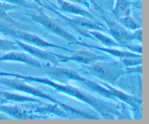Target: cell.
<instances>
[{"mask_svg":"<svg viewBox=\"0 0 149 124\" xmlns=\"http://www.w3.org/2000/svg\"><path fill=\"white\" fill-rule=\"evenodd\" d=\"M0 77L16 78L23 80L24 81L39 83V84L47 85L58 91V92L63 93L65 95L74 97L79 101L85 103L90 107H93L103 118H122V113L119 110L117 106L114 105L111 103H106V102L100 100L98 98H96L94 96L91 95L87 92H84V91H81L80 89L73 87V86L61 84L58 81H54L53 79H50V78L24 76L21 75V74L5 72V71H0Z\"/></svg>","mask_w":149,"mask_h":124,"instance_id":"cell-1","label":"cell"},{"mask_svg":"<svg viewBox=\"0 0 149 124\" xmlns=\"http://www.w3.org/2000/svg\"><path fill=\"white\" fill-rule=\"evenodd\" d=\"M1 78H4L0 80V84H1L2 85L9 87L11 89L17 90V91H21V92L25 93V94H29V95L33 96V97L44 99V100H47V101H49V103H52V104L58 105L63 110H64L65 112L69 113L70 115H75L77 118H80L84 119L96 118V117L91 116V115L88 114V113H85V112H83L81 110L75 108V107H72L71 106L67 105L61 103L59 100L53 98L52 96L43 92L42 90L39 89L38 88L31 87L30 85H28L23 80L16 78L9 79V78H7H7V77H1Z\"/></svg>","mask_w":149,"mask_h":124,"instance_id":"cell-2","label":"cell"},{"mask_svg":"<svg viewBox=\"0 0 149 124\" xmlns=\"http://www.w3.org/2000/svg\"><path fill=\"white\" fill-rule=\"evenodd\" d=\"M91 75L111 86H115L116 81L127 74L126 68L120 62H106L100 60L87 66Z\"/></svg>","mask_w":149,"mask_h":124,"instance_id":"cell-3","label":"cell"},{"mask_svg":"<svg viewBox=\"0 0 149 124\" xmlns=\"http://www.w3.org/2000/svg\"><path fill=\"white\" fill-rule=\"evenodd\" d=\"M28 15L31 17V19L33 22L42 26L49 33L62 38L68 43L79 45L81 44V42H79L75 36L71 34L70 32L67 31L62 26H60L54 19L47 15L42 10H39L37 14L29 13Z\"/></svg>","mask_w":149,"mask_h":124,"instance_id":"cell-4","label":"cell"},{"mask_svg":"<svg viewBox=\"0 0 149 124\" xmlns=\"http://www.w3.org/2000/svg\"><path fill=\"white\" fill-rule=\"evenodd\" d=\"M0 32L3 33L4 34L10 36L14 38L16 40L20 41L23 43L33 45V46H38V47L46 49V48H55V49H61L63 50L68 51L69 52H72L73 51L63 47L62 46H59L58 44H55L51 42H47L45 39H42L39 36L33 33H29V32L23 31V30H15V29L9 28L5 26L0 25Z\"/></svg>","mask_w":149,"mask_h":124,"instance_id":"cell-5","label":"cell"},{"mask_svg":"<svg viewBox=\"0 0 149 124\" xmlns=\"http://www.w3.org/2000/svg\"><path fill=\"white\" fill-rule=\"evenodd\" d=\"M71 55L69 56H64V55H58L57 54V58L58 62H75L77 63L82 64L84 65H90L95 62L100 60H109V57L101 56L98 55L94 52L90 51L79 50L73 51Z\"/></svg>","mask_w":149,"mask_h":124,"instance_id":"cell-6","label":"cell"},{"mask_svg":"<svg viewBox=\"0 0 149 124\" xmlns=\"http://www.w3.org/2000/svg\"><path fill=\"white\" fill-rule=\"evenodd\" d=\"M104 20L108 27V31L113 40L123 48L129 49L130 46L132 44L133 41H135L132 31L125 29L119 23H115L106 19H104Z\"/></svg>","mask_w":149,"mask_h":124,"instance_id":"cell-7","label":"cell"},{"mask_svg":"<svg viewBox=\"0 0 149 124\" xmlns=\"http://www.w3.org/2000/svg\"><path fill=\"white\" fill-rule=\"evenodd\" d=\"M58 15L68 22L71 26L76 28L81 31H87V33L90 30H98V31H106V28L102 26L97 20L88 18L82 16H74L72 17H68L61 13H58Z\"/></svg>","mask_w":149,"mask_h":124,"instance_id":"cell-8","label":"cell"},{"mask_svg":"<svg viewBox=\"0 0 149 124\" xmlns=\"http://www.w3.org/2000/svg\"><path fill=\"white\" fill-rule=\"evenodd\" d=\"M43 68L47 76H49L53 80H62V81H75L82 83L85 78L81 76L79 73L74 70L67 69L64 68H59L54 65H49L48 64L44 65Z\"/></svg>","mask_w":149,"mask_h":124,"instance_id":"cell-9","label":"cell"},{"mask_svg":"<svg viewBox=\"0 0 149 124\" xmlns=\"http://www.w3.org/2000/svg\"><path fill=\"white\" fill-rule=\"evenodd\" d=\"M0 113L9 118L15 119H42L45 118L39 115L33 113L24 107L23 105H0Z\"/></svg>","mask_w":149,"mask_h":124,"instance_id":"cell-10","label":"cell"},{"mask_svg":"<svg viewBox=\"0 0 149 124\" xmlns=\"http://www.w3.org/2000/svg\"><path fill=\"white\" fill-rule=\"evenodd\" d=\"M15 42L18 46L20 49L27 52L33 57L36 58L39 60H40L45 61V62L52 64V65H57L59 62L58 58H57V54L44 50L42 48L38 47V46H33V45L23 43V42L16 40V39H15Z\"/></svg>","mask_w":149,"mask_h":124,"instance_id":"cell-11","label":"cell"},{"mask_svg":"<svg viewBox=\"0 0 149 124\" xmlns=\"http://www.w3.org/2000/svg\"><path fill=\"white\" fill-rule=\"evenodd\" d=\"M16 62L26 64L34 68H43L44 65L36 58L26 52H20L19 50H13L7 52L4 55L0 56V62Z\"/></svg>","mask_w":149,"mask_h":124,"instance_id":"cell-12","label":"cell"},{"mask_svg":"<svg viewBox=\"0 0 149 124\" xmlns=\"http://www.w3.org/2000/svg\"><path fill=\"white\" fill-rule=\"evenodd\" d=\"M103 84L110 90V91L112 93L113 97L116 98V100H119L122 101V103H125L128 106L132 107L134 110H138L139 109L140 105L142 103L141 99L135 98V97H132V96L129 95V94L123 92L122 91L116 89V88L113 87V86H111L109 84H106V83H103Z\"/></svg>","mask_w":149,"mask_h":124,"instance_id":"cell-13","label":"cell"},{"mask_svg":"<svg viewBox=\"0 0 149 124\" xmlns=\"http://www.w3.org/2000/svg\"><path fill=\"white\" fill-rule=\"evenodd\" d=\"M81 46L90 48V49H97V50L102 51V52H105V53L108 54V55H111V56L119 58V59H122V58L125 57H142V55L135 53V52H132L131 51L122 50V49H119V48L106 47V46H103L102 47V46H93V45H89L84 43H81Z\"/></svg>","mask_w":149,"mask_h":124,"instance_id":"cell-14","label":"cell"},{"mask_svg":"<svg viewBox=\"0 0 149 124\" xmlns=\"http://www.w3.org/2000/svg\"><path fill=\"white\" fill-rule=\"evenodd\" d=\"M57 2H58L60 9L64 12L73 15H74L75 16H82V17H86L90 19H93V20H96L92 15V14H90L87 10H84V9L79 7V6L75 5L72 3L64 1V0H57Z\"/></svg>","mask_w":149,"mask_h":124,"instance_id":"cell-15","label":"cell"},{"mask_svg":"<svg viewBox=\"0 0 149 124\" xmlns=\"http://www.w3.org/2000/svg\"><path fill=\"white\" fill-rule=\"evenodd\" d=\"M0 94L2 96L3 98L9 103H17V104H23V103H37L42 104V102L39 99L34 97H26L24 95L15 94V93L9 92V91H0Z\"/></svg>","mask_w":149,"mask_h":124,"instance_id":"cell-16","label":"cell"},{"mask_svg":"<svg viewBox=\"0 0 149 124\" xmlns=\"http://www.w3.org/2000/svg\"><path fill=\"white\" fill-rule=\"evenodd\" d=\"M112 12L117 20L130 15L131 4L128 0H116Z\"/></svg>","mask_w":149,"mask_h":124,"instance_id":"cell-17","label":"cell"},{"mask_svg":"<svg viewBox=\"0 0 149 124\" xmlns=\"http://www.w3.org/2000/svg\"><path fill=\"white\" fill-rule=\"evenodd\" d=\"M91 38H94L97 42L104 45L106 47H112V48H123L120 44L115 42L112 37H109L106 35L102 33L101 31L98 30H90L87 32Z\"/></svg>","mask_w":149,"mask_h":124,"instance_id":"cell-18","label":"cell"},{"mask_svg":"<svg viewBox=\"0 0 149 124\" xmlns=\"http://www.w3.org/2000/svg\"><path fill=\"white\" fill-rule=\"evenodd\" d=\"M119 23L122 26H123L125 29L130 31H134L138 29L141 28V26L130 15L122 17L118 20Z\"/></svg>","mask_w":149,"mask_h":124,"instance_id":"cell-19","label":"cell"},{"mask_svg":"<svg viewBox=\"0 0 149 124\" xmlns=\"http://www.w3.org/2000/svg\"><path fill=\"white\" fill-rule=\"evenodd\" d=\"M17 7V6L10 3L0 2V20H10V18L8 17V12L15 10Z\"/></svg>","mask_w":149,"mask_h":124,"instance_id":"cell-20","label":"cell"},{"mask_svg":"<svg viewBox=\"0 0 149 124\" xmlns=\"http://www.w3.org/2000/svg\"><path fill=\"white\" fill-rule=\"evenodd\" d=\"M119 62L125 67V68H132L142 65L143 64V57H125L119 59Z\"/></svg>","mask_w":149,"mask_h":124,"instance_id":"cell-21","label":"cell"},{"mask_svg":"<svg viewBox=\"0 0 149 124\" xmlns=\"http://www.w3.org/2000/svg\"><path fill=\"white\" fill-rule=\"evenodd\" d=\"M13 50H20L16 43L13 41L7 40L0 38V51L3 52H10Z\"/></svg>","mask_w":149,"mask_h":124,"instance_id":"cell-22","label":"cell"},{"mask_svg":"<svg viewBox=\"0 0 149 124\" xmlns=\"http://www.w3.org/2000/svg\"><path fill=\"white\" fill-rule=\"evenodd\" d=\"M0 1H3V2L10 3V4H14V5L17 6V7L22 6V7H31L30 3L27 2L25 0H0Z\"/></svg>","mask_w":149,"mask_h":124,"instance_id":"cell-23","label":"cell"},{"mask_svg":"<svg viewBox=\"0 0 149 124\" xmlns=\"http://www.w3.org/2000/svg\"><path fill=\"white\" fill-rule=\"evenodd\" d=\"M4 104H8V103H7V102L3 98L2 96L0 94V105H4Z\"/></svg>","mask_w":149,"mask_h":124,"instance_id":"cell-24","label":"cell"},{"mask_svg":"<svg viewBox=\"0 0 149 124\" xmlns=\"http://www.w3.org/2000/svg\"><path fill=\"white\" fill-rule=\"evenodd\" d=\"M32 1H33L34 3H36V4H39V5L43 6V4H42V1H41V0H32Z\"/></svg>","mask_w":149,"mask_h":124,"instance_id":"cell-25","label":"cell"}]
</instances>
